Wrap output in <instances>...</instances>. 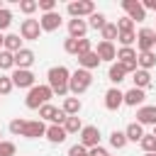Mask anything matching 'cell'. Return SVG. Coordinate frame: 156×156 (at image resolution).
<instances>
[{"mask_svg":"<svg viewBox=\"0 0 156 156\" xmlns=\"http://www.w3.org/2000/svg\"><path fill=\"white\" fill-rule=\"evenodd\" d=\"M68 78H71V71L66 68V66H51L49 71H46V85L51 88V93L54 95H58V98H66L68 95Z\"/></svg>","mask_w":156,"mask_h":156,"instance_id":"6da1fadb","label":"cell"},{"mask_svg":"<svg viewBox=\"0 0 156 156\" xmlns=\"http://www.w3.org/2000/svg\"><path fill=\"white\" fill-rule=\"evenodd\" d=\"M90 85H93V73L85 71V68H76L68 78V93H73V98L83 95Z\"/></svg>","mask_w":156,"mask_h":156,"instance_id":"7a4b0ae2","label":"cell"},{"mask_svg":"<svg viewBox=\"0 0 156 156\" xmlns=\"http://www.w3.org/2000/svg\"><path fill=\"white\" fill-rule=\"evenodd\" d=\"M51 98H54V93H51L49 85H34V88H29V93H27V98H24V105H27L29 110H39V107L46 105Z\"/></svg>","mask_w":156,"mask_h":156,"instance_id":"3957f363","label":"cell"},{"mask_svg":"<svg viewBox=\"0 0 156 156\" xmlns=\"http://www.w3.org/2000/svg\"><path fill=\"white\" fill-rule=\"evenodd\" d=\"M66 12L71 15V20H83L95 12V2L93 0H73L66 5Z\"/></svg>","mask_w":156,"mask_h":156,"instance_id":"277c9868","label":"cell"},{"mask_svg":"<svg viewBox=\"0 0 156 156\" xmlns=\"http://www.w3.org/2000/svg\"><path fill=\"white\" fill-rule=\"evenodd\" d=\"M39 119H41V122H51V124H63V122H66V115H63V110H58L56 105L46 102V105L39 107Z\"/></svg>","mask_w":156,"mask_h":156,"instance_id":"5b68a950","label":"cell"},{"mask_svg":"<svg viewBox=\"0 0 156 156\" xmlns=\"http://www.w3.org/2000/svg\"><path fill=\"white\" fill-rule=\"evenodd\" d=\"M78 144L85 146V149H93V146H100V129L95 124H83L80 134H78Z\"/></svg>","mask_w":156,"mask_h":156,"instance_id":"8992f818","label":"cell"},{"mask_svg":"<svg viewBox=\"0 0 156 156\" xmlns=\"http://www.w3.org/2000/svg\"><path fill=\"white\" fill-rule=\"evenodd\" d=\"M20 37H22V39H27V41H37V39L41 37L39 20H34V17L22 20V24H20Z\"/></svg>","mask_w":156,"mask_h":156,"instance_id":"52a82bcc","label":"cell"},{"mask_svg":"<svg viewBox=\"0 0 156 156\" xmlns=\"http://www.w3.org/2000/svg\"><path fill=\"white\" fill-rule=\"evenodd\" d=\"M122 10L127 12V17L132 22H144L146 20V10L141 7L139 0H122Z\"/></svg>","mask_w":156,"mask_h":156,"instance_id":"ba28073f","label":"cell"},{"mask_svg":"<svg viewBox=\"0 0 156 156\" xmlns=\"http://www.w3.org/2000/svg\"><path fill=\"white\" fill-rule=\"evenodd\" d=\"M154 41H156V32L151 27H141L136 34V49L141 51H154Z\"/></svg>","mask_w":156,"mask_h":156,"instance_id":"9c48e42d","label":"cell"},{"mask_svg":"<svg viewBox=\"0 0 156 156\" xmlns=\"http://www.w3.org/2000/svg\"><path fill=\"white\" fill-rule=\"evenodd\" d=\"M10 78H12V85L15 88H34L37 83H34V73L32 71H22V68H15L12 73H10Z\"/></svg>","mask_w":156,"mask_h":156,"instance_id":"30bf717a","label":"cell"},{"mask_svg":"<svg viewBox=\"0 0 156 156\" xmlns=\"http://www.w3.org/2000/svg\"><path fill=\"white\" fill-rule=\"evenodd\" d=\"M93 51L98 54L100 61H107V63H115V61H117V49H115V44H110V41H98V46H95Z\"/></svg>","mask_w":156,"mask_h":156,"instance_id":"8fae6325","label":"cell"},{"mask_svg":"<svg viewBox=\"0 0 156 156\" xmlns=\"http://www.w3.org/2000/svg\"><path fill=\"white\" fill-rule=\"evenodd\" d=\"M44 134H46V124H44L41 119H27L24 132H22L24 139H39V136H44Z\"/></svg>","mask_w":156,"mask_h":156,"instance_id":"7c38bea8","label":"cell"},{"mask_svg":"<svg viewBox=\"0 0 156 156\" xmlns=\"http://www.w3.org/2000/svg\"><path fill=\"white\" fill-rule=\"evenodd\" d=\"M37 61V56H34V51L32 49H27V46H22L17 54H15V68H22V71H29V66Z\"/></svg>","mask_w":156,"mask_h":156,"instance_id":"4fadbf2b","label":"cell"},{"mask_svg":"<svg viewBox=\"0 0 156 156\" xmlns=\"http://www.w3.org/2000/svg\"><path fill=\"white\" fill-rule=\"evenodd\" d=\"M124 105V93L119 90V88H110L107 93H105V107L110 110V112H115V110H119Z\"/></svg>","mask_w":156,"mask_h":156,"instance_id":"5bb4252c","label":"cell"},{"mask_svg":"<svg viewBox=\"0 0 156 156\" xmlns=\"http://www.w3.org/2000/svg\"><path fill=\"white\" fill-rule=\"evenodd\" d=\"M136 122L144 127V124H151L156 127V105H141L136 110Z\"/></svg>","mask_w":156,"mask_h":156,"instance_id":"9a60e30c","label":"cell"},{"mask_svg":"<svg viewBox=\"0 0 156 156\" xmlns=\"http://www.w3.org/2000/svg\"><path fill=\"white\" fill-rule=\"evenodd\" d=\"M39 27H41V32H56V29L61 27V15H58V12H46V15H41V17H39Z\"/></svg>","mask_w":156,"mask_h":156,"instance_id":"2e32d148","label":"cell"},{"mask_svg":"<svg viewBox=\"0 0 156 156\" xmlns=\"http://www.w3.org/2000/svg\"><path fill=\"white\" fill-rule=\"evenodd\" d=\"M85 34H88V22L85 20H68V37L85 39Z\"/></svg>","mask_w":156,"mask_h":156,"instance_id":"e0dca14e","label":"cell"},{"mask_svg":"<svg viewBox=\"0 0 156 156\" xmlns=\"http://www.w3.org/2000/svg\"><path fill=\"white\" fill-rule=\"evenodd\" d=\"M144 100H146V93L139 90V88H129L124 93V105H129V107H141Z\"/></svg>","mask_w":156,"mask_h":156,"instance_id":"ac0fdd59","label":"cell"},{"mask_svg":"<svg viewBox=\"0 0 156 156\" xmlns=\"http://www.w3.org/2000/svg\"><path fill=\"white\" fill-rule=\"evenodd\" d=\"M51 144H63L66 139H68V134H66V129L61 127V124H49L46 127V134H44Z\"/></svg>","mask_w":156,"mask_h":156,"instance_id":"d6986e66","label":"cell"},{"mask_svg":"<svg viewBox=\"0 0 156 156\" xmlns=\"http://www.w3.org/2000/svg\"><path fill=\"white\" fill-rule=\"evenodd\" d=\"M61 110L66 117H78V112L83 110V102H80V98H63Z\"/></svg>","mask_w":156,"mask_h":156,"instance_id":"ffe728a7","label":"cell"},{"mask_svg":"<svg viewBox=\"0 0 156 156\" xmlns=\"http://www.w3.org/2000/svg\"><path fill=\"white\" fill-rule=\"evenodd\" d=\"M132 83H134V88L146 90V88L151 85V71H141V68H136V71L132 73Z\"/></svg>","mask_w":156,"mask_h":156,"instance_id":"44dd1931","label":"cell"},{"mask_svg":"<svg viewBox=\"0 0 156 156\" xmlns=\"http://www.w3.org/2000/svg\"><path fill=\"white\" fill-rule=\"evenodd\" d=\"M136 66L141 71H151L156 66V51H136Z\"/></svg>","mask_w":156,"mask_h":156,"instance_id":"7402d4cb","label":"cell"},{"mask_svg":"<svg viewBox=\"0 0 156 156\" xmlns=\"http://www.w3.org/2000/svg\"><path fill=\"white\" fill-rule=\"evenodd\" d=\"M102 61L98 58V54L95 51H88V54H83V56H78V66L80 68H85V71H93V68H98Z\"/></svg>","mask_w":156,"mask_h":156,"instance_id":"603a6c76","label":"cell"},{"mask_svg":"<svg viewBox=\"0 0 156 156\" xmlns=\"http://www.w3.org/2000/svg\"><path fill=\"white\" fill-rule=\"evenodd\" d=\"M124 76H127V71H124V66L119 63V61H115V63H110V71H107V78L115 83V88L124 80Z\"/></svg>","mask_w":156,"mask_h":156,"instance_id":"cb8c5ba5","label":"cell"},{"mask_svg":"<svg viewBox=\"0 0 156 156\" xmlns=\"http://www.w3.org/2000/svg\"><path fill=\"white\" fill-rule=\"evenodd\" d=\"M2 49L10 51V54H17V51L22 49V37H20V34H5V39H2Z\"/></svg>","mask_w":156,"mask_h":156,"instance_id":"d4e9b609","label":"cell"},{"mask_svg":"<svg viewBox=\"0 0 156 156\" xmlns=\"http://www.w3.org/2000/svg\"><path fill=\"white\" fill-rule=\"evenodd\" d=\"M117 61L119 63H136V49L134 46H119L117 49Z\"/></svg>","mask_w":156,"mask_h":156,"instance_id":"484cf974","label":"cell"},{"mask_svg":"<svg viewBox=\"0 0 156 156\" xmlns=\"http://www.w3.org/2000/svg\"><path fill=\"white\" fill-rule=\"evenodd\" d=\"M124 136H127V141H134V144H139V141H141V136H144V127H141L139 122H132V124H127V129H124Z\"/></svg>","mask_w":156,"mask_h":156,"instance_id":"4316f807","label":"cell"},{"mask_svg":"<svg viewBox=\"0 0 156 156\" xmlns=\"http://www.w3.org/2000/svg\"><path fill=\"white\" fill-rule=\"evenodd\" d=\"M85 22H88V29H102V27L107 24V17H105L102 12H98V10H95Z\"/></svg>","mask_w":156,"mask_h":156,"instance_id":"83f0119b","label":"cell"},{"mask_svg":"<svg viewBox=\"0 0 156 156\" xmlns=\"http://www.w3.org/2000/svg\"><path fill=\"white\" fill-rule=\"evenodd\" d=\"M61 127L66 129V134H80L83 122H80V117H66V122H63Z\"/></svg>","mask_w":156,"mask_h":156,"instance_id":"f1b7e54d","label":"cell"},{"mask_svg":"<svg viewBox=\"0 0 156 156\" xmlns=\"http://www.w3.org/2000/svg\"><path fill=\"white\" fill-rule=\"evenodd\" d=\"M117 34H119V32H117V24H115V22H107V24L100 29V37H102V41H110V44L117 39Z\"/></svg>","mask_w":156,"mask_h":156,"instance_id":"f546056e","label":"cell"},{"mask_svg":"<svg viewBox=\"0 0 156 156\" xmlns=\"http://www.w3.org/2000/svg\"><path fill=\"white\" fill-rule=\"evenodd\" d=\"M127 144H129V141H127V136H124V132H119V129H115V132L110 134V146H112V149H117V151H119V149H124Z\"/></svg>","mask_w":156,"mask_h":156,"instance_id":"4dcf8cb0","label":"cell"},{"mask_svg":"<svg viewBox=\"0 0 156 156\" xmlns=\"http://www.w3.org/2000/svg\"><path fill=\"white\" fill-rule=\"evenodd\" d=\"M10 68H15V54L0 49V71H10Z\"/></svg>","mask_w":156,"mask_h":156,"instance_id":"1f68e13d","label":"cell"},{"mask_svg":"<svg viewBox=\"0 0 156 156\" xmlns=\"http://www.w3.org/2000/svg\"><path fill=\"white\" fill-rule=\"evenodd\" d=\"M24 124H27V119H22V117H15V119L10 122V134H15V136H22V132H24Z\"/></svg>","mask_w":156,"mask_h":156,"instance_id":"d6a6232c","label":"cell"},{"mask_svg":"<svg viewBox=\"0 0 156 156\" xmlns=\"http://www.w3.org/2000/svg\"><path fill=\"white\" fill-rule=\"evenodd\" d=\"M17 2H20V12H24L27 17L39 10V7H37V0H17Z\"/></svg>","mask_w":156,"mask_h":156,"instance_id":"836d02e7","label":"cell"},{"mask_svg":"<svg viewBox=\"0 0 156 156\" xmlns=\"http://www.w3.org/2000/svg\"><path fill=\"white\" fill-rule=\"evenodd\" d=\"M12 90H15L12 78H10V76H0V98H2V95H10Z\"/></svg>","mask_w":156,"mask_h":156,"instance_id":"e575fe53","label":"cell"},{"mask_svg":"<svg viewBox=\"0 0 156 156\" xmlns=\"http://www.w3.org/2000/svg\"><path fill=\"white\" fill-rule=\"evenodd\" d=\"M115 24H117V32H134V22H132L127 15H124V17H119Z\"/></svg>","mask_w":156,"mask_h":156,"instance_id":"d590c367","label":"cell"},{"mask_svg":"<svg viewBox=\"0 0 156 156\" xmlns=\"http://www.w3.org/2000/svg\"><path fill=\"white\" fill-rule=\"evenodd\" d=\"M117 39H119V44H122V46H132V44L136 41V32H119V34H117Z\"/></svg>","mask_w":156,"mask_h":156,"instance_id":"8d00e7d4","label":"cell"},{"mask_svg":"<svg viewBox=\"0 0 156 156\" xmlns=\"http://www.w3.org/2000/svg\"><path fill=\"white\" fill-rule=\"evenodd\" d=\"M15 154H17L15 141H2L0 139V156H15Z\"/></svg>","mask_w":156,"mask_h":156,"instance_id":"74e56055","label":"cell"},{"mask_svg":"<svg viewBox=\"0 0 156 156\" xmlns=\"http://www.w3.org/2000/svg\"><path fill=\"white\" fill-rule=\"evenodd\" d=\"M10 24H12V12H10L7 7H2V10H0V32H5Z\"/></svg>","mask_w":156,"mask_h":156,"instance_id":"f35d334b","label":"cell"},{"mask_svg":"<svg viewBox=\"0 0 156 156\" xmlns=\"http://www.w3.org/2000/svg\"><path fill=\"white\" fill-rule=\"evenodd\" d=\"M37 7H39L44 15H46V12H56V0H39Z\"/></svg>","mask_w":156,"mask_h":156,"instance_id":"ab89813d","label":"cell"},{"mask_svg":"<svg viewBox=\"0 0 156 156\" xmlns=\"http://www.w3.org/2000/svg\"><path fill=\"white\" fill-rule=\"evenodd\" d=\"M63 51H66V54H73V56H76V54H78V39L68 37V39L63 41Z\"/></svg>","mask_w":156,"mask_h":156,"instance_id":"60d3db41","label":"cell"},{"mask_svg":"<svg viewBox=\"0 0 156 156\" xmlns=\"http://www.w3.org/2000/svg\"><path fill=\"white\" fill-rule=\"evenodd\" d=\"M88 51H93V41L85 37V39H78V54L76 56H83V54H88Z\"/></svg>","mask_w":156,"mask_h":156,"instance_id":"b9f144b4","label":"cell"},{"mask_svg":"<svg viewBox=\"0 0 156 156\" xmlns=\"http://www.w3.org/2000/svg\"><path fill=\"white\" fill-rule=\"evenodd\" d=\"M68 156H88V149L80 146V144H73V146L68 149Z\"/></svg>","mask_w":156,"mask_h":156,"instance_id":"7bdbcfd3","label":"cell"},{"mask_svg":"<svg viewBox=\"0 0 156 156\" xmlns=\"http://www.w3.org/2000/svg\"><path fill=\"white\" fill-rule=\"evenodd\" d=\"M88 156H107V151L102 146H93V149H88Z\"/></svg>","mask_w":156,"mask_h":156,"instance_id":"ee69618b","label":"cell"},{"mask_svg":"<svg viewBox=\"0 0 156 156\" xmlns=\"http://www.w3.org/2000/svg\"><path fill=\"white\" fill-rule=\"evenodd\" d=\"M141 7H144V10H154V12H156V0H144V2H141Z\"/></svg>","mask_w":156,"mask_h":156,"instance_id":"f6af8a7d","label":"cell"},{"mask_svg":"<svg viewBox=\"0 0 156 156\" xmlns=\"http://www.w3.org/2000/svg\"><path fill=\"white\" fill-rule=\"evenodd\" d=\"M2 39H5V37H2V32H0V49H2Z\"/></svg>","mask_w":156,"mask_h":156,"instance_id":"bcb514c9","label":"cell"},{"mask_svg":"<svg viewBox=\"0 0 156 156\" xmlns=\"http://www.w3.org/2000/svg\"><path fill=\"white\" fill-rule=\"evenodd\" d=\"M144 156H156V154H144Z\"/></svg>","mask_w":156,"mask_h":156,"instance_id":"7dc6e473","label":"cell"},{"mask_svg":"<svg viewBox=\"0 0 156 156\" xmlns=\"http://www.w3.org/2000/svg\"><path fill=\"white\" fill-rule=\"evenodd\" d=\"M2 7H5V5H2V2H0V10H2Z\"/></svg>","mask_w":156,"mask_h":156,"instance_id":"c3c4849f","label":"cell"},{"mask_svg":"<svg viewBox=\"0 0 156 156\" xmlns=\"http://www.w3.org/2000/svg\"><path fill=\"white\" fill-rule=\"evenodd\" d=\"M154 136H156V127H154Z\"/></svg>","mask_w":156,"mask_h":156,"instance_id":"681fc988","label":"cell"},{"mask_svg":"<svg viewBox=\"0 0 156 156\" xmlns=\"http://www.w3.org/2000/svg\"><path fill=\"white\" fill-rule=\"evenodd\" d=\"M154 49H156V41H154Z\"/></svg>","mask_w":156,"mask_h":156,"instance_id":"f907efd6","label":"cell"},{"mask_svg":"<svg viewBox=\"0 0 156 156\" xmlns=\"http://www.w3.org/2000/svg\"><path fill=\"white\" fill-rule=\"evenodd\" d=\"M0 136H2V129H0Z\"/></svg>","mask_w":156,"mask_h":156,"instance_id":"816d5d0a","label":"cell"},{"mask_svg":"<svg viewBox=\"0 0 156 156\" xmlns=\"http://www.w3.org/2000/svg\"><path fill=\"white\" fill-rule=\"evenodd\" d=\"M107 156H110V154H107Z\"/></svg>","mask_w":156,"mask_h":156,"instance_id":"f5cc1de1","label":"cell"}]
</instances>
